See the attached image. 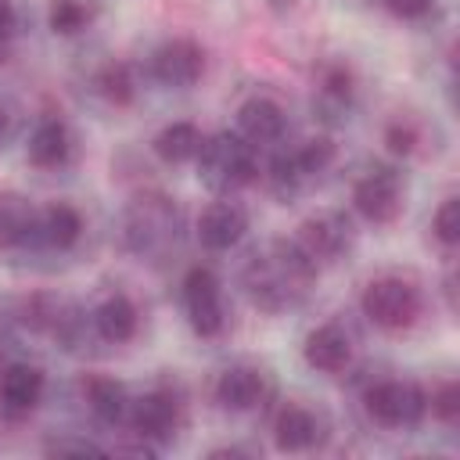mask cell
<instances>
[{"instance_id": "cell-1", "label": "cell", "mask_w": 460, "mask_h": 460, "mask_svg": "<svg viewBox=\"0 0 460 460\" xmlns=\"http://www.w3.org/2000/svg\"><path fill=\"white\" fill-rule=\"evenodd\" d=\"M316 280V262L295 241H273L244 266V291L266 313L295 309Z\"/></svg>"}, {"instance_id": "cell-2", "label": "cell", "mask_w": 460, "mask_h": 460, "mask_svg": "<svg viewBox=\"0 0 460 460\" xmlns=\"http://www.w3.org/2000/svg\"><path fill=\"white\" fill-rule=\"evenodd\" d=\"M259 172L255 165V144H248L241 133H216L208 140H201L198 151V176L208 190L216 194H230L241 190L244 183H252Z\"/></svg>"}, {"instance_id": "cell-3", "label": "cell", "mask_w": 460, "mask_h": 460, "mask_svg": "<svg viewBox=\"0 0 460 460\" xmlns=\"http://www.w3.org/2000/svg\"><path fill=\"white\" fill-rule=\"evenodd\" d=\"M176 226H180V216L169 198L140 194L126 212V248L144 259H155L176 241Z\"/></svg>"}, {"instance_id": "cell-4", "label": "cell", "mask_w": 460, "mask_h": 460, "mask_svg": "<svg viewBox=\"0 0 460 460\" xmlns=\"http://www.w3.org/2000/svg\"><path fill=\"white\" fill-rule=\"evenodd\" d=\"M363 316L381 331H406L420 316V291L402 277H377L363 288Z\"/></svg>"}, {"instance_id": "cell-5", "label": "cell", "mask_w": 460, "mask_h": 460, "mask_svg": "<svg viewBox=\"0 0 460 460\" xmlns=\"http://www.w3.org/2000/svg\"><path fill=\"white\" fill-rule=\"evenodd\" d=\"M183 309L187 320L194 327V334L201 338H216L226 327V309H223V291H219V277L208 266H190L183 277Z\"/></svg>"}, {"instance_id": "cell-6", "label": "cell", "mask_w": 460, "mask_h": 460, "mask_svg": "<svg viewBox=\"0 0 460 460\" xmlns=\"http://www.w3.org/2000/svg\"><path fill=\"white\" fill-rule=\"evenodd\" d=\"M367 413L381 428H413L428 413V395L413 381H381L367 392Z\"/></svg>"}, {"instance_id": "cell-7", "label": "cell", "mask_w": 460, "mask_h": 460, "mask_svg": "<svg viewBox=\"0 0 460 460\" xmlns=\"http://www.w3.org/2000/svg\"><path fill=\"white\" fill-rule=\"evenodd\" d=\"M352 205L370 223H392L402 212V180L395 169H367L352 187Z\"/></svg>"}, {"instance_id": "cell-8", "label": "cell", "mask_w": 460, "mask_h": 460, "mask_svg": "<svg viewBox=\"0 0 460 460\" xmlns=\"http://www.w3.org/2000/svg\"><path fill=\"white\" fill-rule=\"evenodd\" d=\"M320 270V262L341 259V252L352 244V223L341 212H316L298 223V234L291 237Z\"/></svg>"}, {"instance_id": "cell-9", "label": "cell", "mask_w": 460, "mask_h": 460, "mask_svg": "<svg viewBox=\"0 0 460 460\" xmlns=\"http://www.w3.org/2000/svg\"><path fill=\"white\" fill-rule=\"evenodd\" d=\"M216 402L223 410H234V413H244V410H255L262 406L270 395H273V381L262 367H252V363H234L219 374L216 381Z\"/></svg>"}, {"instance_id": "cell-10", "label": "cell", "mask_w": 460, "mask_h": 460, "mask_svg": "<svg viewBox=\"0 0 460 460\" xmlns=\"http://www.w3.org/2000/svg\"><path fill=\"white\" fill-rule=\"evenodd\" d=\"M201 72H205V50L187 36L165 40L151 54V75L162 86H194Z\"/></svg>"}, {"instance_id": "cell-11", "label": "cell", "mask_w": 460, "mask_h": 460, "mask_svg": "<svg viewBox=\"0 0 460 460\" xmlns=\"http://www.w3.org/2000/svg\"><path fill=\"white\" fill-rule=\"evenodd\" d=\"M126 417L140 438H155V442H169L183 420L180 399L165 388H155V392H144L140 399H133Z\"/></svg>"}, {"instance_id": "cell-12", "label": "cell", "mask_w": 460, "mask_h": 460, "mask_svg": "<svg viewBox=\"0 0 460 460\" xmlns=\"http://www.w3.org/2000/svg\"><path fill=\"white\" fill-rule=\"evenodd\" d=\"M248 230V212L237 201H212L198 216V241L208 252H226L234 248Z\"/></svg>"}, {"instance_id": "cell-13", "label": "cell", "mask_w": 460, "mask_h": 460, "mask_svg": "<svg viewBox=\"0 0 460 460\" xmlns=\"http://www.w3.org/2000/svg\"><path fill=\"white\" fill-rule=\"evenodd\" d=\"M323 438L320 417L302 402H284L273 417V442L280 453H305Z\"/></svg>"}, {"instance_id": "cell-14", "label": "cell", "mask_w": 460, "mask_h": 460, "mask_svg": "<svg viewBox=\"0 0 460 460\" xmlns=\"http://www.w3.org/2000/svg\"><path fill=\"white\" fill-rule=\"evenodd\" d=\"M43 388H47V377L40 367L32 363H11L0 370V406L4 413L11 417H22L29 410L40 406L43 399Z\"/></svg>"}, {"instance_id": "cell-15", "label": "cell", "mask_w": 460, "mask_h": 460, "mask_svg": "<svg viewBox=\"0 0 460 460\" xmlns=\"http://www.w3.org/2000/svg\"><path fill=\"white\" fill-rule=\"evenodd\" d=\"M18 313H22V323L25 327H32L40 334L65 338V341H72V334L79 327L75 309L65 298H58V295H29V298H22V309Z\"/></svg>"}, {"instance_id": "cell-16", "label": "cell", "mask_w": 460, "mask_h": 460, "mask_svg": "<svg viewBox=\"0 0 460 460\" xmlns=\"http://www.w3.org/2000/svg\"><path fill=\"white\" fill-rule=\"evenodd\" d=\"M302 356L313 370H323V374H341L352 359V338L338 327V323H320L316 331L305 334V345H302Z\"/></svg>"}, {"instance_id": "cell-17", "label": "cell", "mask_w": 460, "mask_h": 460, "mask_svg": "<svg viewBox=\"0 0 460 460\" xmlns=\"http://www.w3.org/2000/svg\"><path fill=\"white\" fill-rule=\"evenodd\" d=\"M284 129H288V119L273 97H248L237 108V133L248 144H277Z\"/></svg>"}, {"instance_id": "cell-18", "label": "cell", "mask_w": 460, "mask_h": 460, "mask_svg": "<svg viewBox=\"0 0 460 460\" xmlns=\"http://www.w3.org/2000/svg\"><path fill=\"white\" fill-rule=\"evenodd\" d=\"M29 162L40 169H58L72 155V133L61 119H43L29 137Z\"/></svg>"}, {"instance_id": "cell-19", "label": "cell", "mask_w": 460, "mask_h": 460, "mask_svg": "<svg viewBox=\"0 0 460 460\" xmlns=\"http://www.w3.org/2000/svg\"><path fill=\"white\" fill-rule=\"evenodd\" d=\"M36 223H40V212L32 208L29 198H22V194L0 198V248L4 252L29 244L36 237Z\"/></svg>"}, {"instance_id": "cell-20", "label": "cell", "mask_w": 460, "mask_h": 460, "mask_svg": "<svg viewBox=\"0 0 460 460\" xmlns=\"http://www.w3.org/2000/svg\"><path fill=\"white\" fill-rule=\"evenodd\" d=\"M201 140L205 137H201V129L194 122H169V126L158 129V137L151 140V147H155V155L165 165H183V162L198 158Z\"/></svg>"}, {"instance_id": "cell-21", "label": "cell", "mask_w": 460, "mask_h": 460, "mask_svg": "<svg viewBox=\"0 0 460 460\" xmlns=\"http://www.w3.org/2000/svg\"><path fill=\"white\" fill-rule=\"evenodd\" d=\"M83 395H86L90 410H93L104 424H119V420H126V413H129V395H126V388H122L115 377L90 374V377L83 381Z\"/></svg>"}, {"instance_id": "cell-22", "label": "cell", "mask_w": 460, "mask_h": 460, "mask_svg": "<svg viewBox=\"0 0 460 460\" xmlns=\"http://www.w3.org/2000/svg\"><path fill=\"white\" fill-rule=\"evenodd\" d=\"M93 327L104 341H129L137 334V305L126 295H108L97 309H93Z\"/></svg>"}, {"instance_id": "cell-23", "label": "cell", "mask_w": 460, "mask_h": 460, "mask_svg": "<svg viewBox=\"0 0 460 460\" xmlns=\"http://www.w3.org/2000/svg\"><path fill=\"white\" fill-rule=\"evenodd\" d=\"M36 234H40V237H43L50 248L65 252V248H72V244L79 241V234H83V216H79L72 205L54 201V205H47V208L40 212Z\"/></svg>"}, {"instance_id": "cell-24", "label": "cell", "mask_w": 460, "mask_h": 460, "mask_svg": "<svg viewBox=\"0 0 460 460\" xmlns=\"http://www.w3.org/2000/svg\"><path fill=\"white\" fill-rule=\"evenodd\" d=\"M93 86H97V93H101L108 104H115V108H126V104H133V97H137L133 68L122 65V61H108V65L93 75Z\"/></svg>"}, {"instance_id": "cell-25", "label": "cell", "mask_w": 460, "mask_h": 460, "mask_svg": "<svg viewBox=\"0 0 460 460\" xmlns=\"http://www.w3.org/2000/svg\"><path fill=\"white\" fill-rule=\"evenodd\" d=\"M334 140L331 137H309L305 144H298L295 151H288V158H291V165H295V172L302 176V180H309V176H316V172H323L331 162H334Z\"/></svg>"}, {"instance_id": "cell-26", "label": "cell", "mask_w": 460, "mask_h": 460, "mask_svg": "<svg viewBox=\"0 0 460 460\" xmlns=\"http://www.w3.org/2000/svg\"><path fill=\"white\" fill-rule=\"evenodd\" d=\"M97 14L93 0H50V11H47V22L58 36H75L79 29L90 25V18Z\"/></svg>"}, {"instance_id": "cell-27", "label": "cell", "mask_w": 460, "mask_h": 460, "mask_svg": "<svg viewBox=\"0 0 460 460\" xmlns=\"http://www.w3.org/2000/svg\"><path fill=\"white\" fill-rule=\"evenodd\" d=\"M352 101V72L345 65H331L320 75V108L323 111H349Z\"/></svg>"}, {"instance_id": "cell-28", "label": "cell", "mask_w": 460, "mask_h": 460, "mask_svg": "<svg viewBox=\"0 0 460 460\" xmlns=\"http://www.w3.org/2000/svg\"><path fill=\"white\" fill-rule=\"evenodd\" d=\"M431 234L446 244V248H456V241H460V198H446L438 208H435V216H431Z\"/></svg>"}, {"instance_id": "cell-29", "label": "cell", "mask_w": 460, "mask_h": 460, "mask_svg": "<svg viewBox=\"0 0 460 460\" xmlns=\"http://www.w3.org/2000/svg\"><path fill=\"white\" fill-rule=\"evenodd\" d=\"M428 406H431V413H435L442 424L453 428V424L460 420V385H456V381H442V385L431 392Z\"/></svg>"}, {"instance_id": "cell-30", "label": "cell", "mask_w": 460, "mask_h": 460, "mask_svg": "<svg viewBox=\"0 0 460 460\" xmlns=\"http://www.w3.org/2000/svg\"><path fill=\"white\" fill-rule=\"evenodd\" d=\"M385 144H388V151L392 155H413L417 151V144H420V133H417V126L413 122H406V119H399V122H388V129H385Z\"/></svg>"}, {"instance_id": "cell-31", "label": "cell", "mask_w": 460, "mask_h": 460, "mask_svg": "<svg viewBox=\"0 0 460 460\" xmlns=\"http://www.w3.org/2000/svg\"><path fill=\"white\" fill-rule=\"evenodd\" d=\"M47 453L50 456H86V453H104V449L90 438H54V442H47Z\"/></svg>"}, {"instance_id": "cell-32", "label": "cell", "mask_w": 460, "mask_h": 460, "mask_svg": "<svg viewBox=\"0 0 460 460\" xmlns=\"http://www.w3.org/2000/svg\"><path fill=\"white\" fill-rule=\"evenodd\" d=\"M385 7H388L395 18H402V22H420V18L431 14L435 0H385Z\"/></svg>"}, {"instance_id": "cell-33", "label": "cell", "mask_w": 460, "mask_h": 460, "mask_svg": "<svg viewBox=\"0 0 460 460\" xmlns=\"http://www.w3.org/2000/svg\"><path fill=\"white\" fill-rule=\"evenodd\" d=\"M14 7L7 4V0H0V54H4V47L11 43V36H14Z\"/></svg>"}, {"instance_id": "cell-34", "label": "cell", "mask_w": 460, "mask_h": 460, "mask_svg": "<svg viewBox=\"0 0 460 460\" xmlns=\"http://www.w3.org/2000/svg\"><path fill=\"white\" fill-rule=\"evenodd\" d=\"M11 137V115H7V108L0 104V144Z\"/></svg>"}, {"instance_id": "cell-35", "label": "cell", "mask_w": 460, "mask_h": 460, "mask_svg": "<svg viewBox=\"0 0 460 460\" xmlns=\"http://www.w3.org/2000/svg\"><path fill=\"white\" fill-rule=\"evenodd\" d=\"M291 4H295V0H270V7H273V11H288Z\"/></svg>"}]
</instances>
